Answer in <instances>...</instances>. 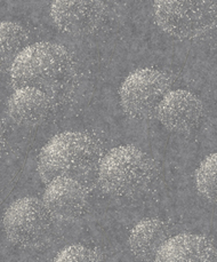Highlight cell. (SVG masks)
<instances>
[{
	"label": "cell",
	"mask_w": 217,
	"mask_h": 262,
	"mask_svg": "<svg viewBox=\"0 0 217 262\" xmlns=\"http://www.w3.org/2000/svg\"><path fill=\"white\" fill-rule=\"evenodd\" d=\"M14 89L35 87L54 102L75 78V63L70 52L60 43L39 41L28 45L9 69Z\"/></svg>",
	"instance_id": "1"
},
{
	"label": "cell",
	"mask_w": 217,
	"mask_h": 262,
	"mask_svg": "<svg viewBox=\"0 0 217 262\" xmlns=\"http://www.w3.org/2000/svg\"><path fill=\"white\" fill-rule=\"evenodd\" d=\"M102 158L98 141L84 132L67 130L55 135L43 145L38 157V174L46 184L59 177L78 180L88 188L98 182L99 165Z\"/></svg>",
	"instance_id": "2"
},
{
	"label": "cell",
	"mask_w": 217,
	"mask_h": 262,
	"mask_svg": "<svg viewBox=\"0 0 217 262\" xmlns=\"http://www.w3.org/2000/svg\"><path fill=\"white\" fill-rule=\"evenodd\" d=\"M154 177L152 159L135 145H119L101 158L98 184L104 192L133 197L150 186Z\"/></svg>",
	"instance_id": "3"
},
{
	"label": "cell",
	"mask_w": 217,
	"mask_h": 262,
	"mask_svg": "<svg viewBox=\"0 0 217 262\" xmlns=\"http://www.w3.org/2000/svg\"><path fill=\"white\" fill-rule=\"evenodd\" d=\"M153 15L161 30L178 39L205 35L216 24V3L206 0H157Z\"/></svg>",
	"instance_id": "4"
},
{
	"label": "cell",
	"mask_w": 217,
	"mask_h": 262,
	"mask_svg": "<svg viewBox=\"0 0 217 262\" xmlns=\"http://www.w3.org/2000/svg\"><path fill=\"white\" fill-rule=\"evenodd\" d=\"M171 85L170 76L163 71L150 68L135 70L120 87V103L129 117L152 118L163 96L171 91Z\"/></svg>",
	"instance_id": "5"
},
{
	"label": "cell",
	"mask_w": 217,
	"mask_h": 262,
	"mask_svg": "<svg viewBox=\"0 0 217 262\" xmlns=\"http://www.w3.org/2000/svg\"><path fill=\"white\" fill-rule=\"evenodd\" d=\"M53 216L45 203L37 197L13 202L4 215L7 238L20 246H37L51 235Z\"/></svg>",
	"instance_id": "6"
},
{
	"label": "cell",
	"mask_w": 217,
	"mask_h": 262,
	"mask_svg": "<svg viewBox=\"0 0 217 262\" xmlns=\"http://www.w3.org/2000/svg\"><path fill=\"white\" fill-rule=\"evenodd\" d=\"M88 188L78 180L59 177L47 183L42 202L53 219L75 221L84 214L88 206Z\"/></svg>",
	"instance_id": "7"
},
{
	"label": "cell",
	"mask_w": 217,
	"mask_h": 262,
	"mask_svg": "<svg viewBox=\"0 0 217 262\" xmlns=\"http://www.w3.org/2000/svg\"><path fill=\"white\" fill-rule=\"evenodd\" d=\"M104 15V4L94 0H57L51 7L53 22L69 35L94 32L103 22Z\"/></svg>",
	"instance_id": "8"
},
{
	"label": "cell",
	"mask_w": 217,
	"mask_h": 262,
	"mask_svg": "<svg viewBox=\"0 0 217 262\" xmlns=\"http://www.w3.org/2000/svg\"><path fill=\"white\" fill-rule=\"evenodd\" d=\"M204 115L201 100L186 90L170 91L157 106L154 117L172 132L186 133L199 124Z\"/></svg>",
	"instance_id": "9"
},
{
	"label": "cell",
	"mask_w": 217,
	"mask_h": 262,
	"mask_svg": "<svg viewBox=\"0 0 217 262\" xmlns=\"http://www.w3.org/2000/svg\"><path fill=\"white\" fill-rule=\"evenodd\" d=\"M54 102L35 87L16 89L9 96L6 104V115L14 126L32 128L45 123L50 117Z\"/></svg>",
	"instance_id": "10"
},
{
	"label": "cell",
	"mask_w": 217,
	"mask_h": 262,
	"mask_svg": "<svg viewBox=\"0 0 217 262\" xmlns=\"http://www.w3.org/2000/svg\"><path fill=\"white\" fill-rule=\"evenodd\" d=\"M158 262H210L216 261V249L206 236L183 232L170 237L158 250Z\"/></svg>",
	"instance_id": "11"
},
{
	"label": "cell",
	"mask_w": 217,
	"mask_h": 262,
	"mask_svg": "<svg viewBox=\"0 0 217 262\" xmlns=\"http://www.w3.org/2000/svg\"><path fill=\"white\" fill-rule=\"evenodd\" d=\"M168 238L170 229L165 222L158 219H144L130 231L128 244L130 251L138 259L151 260Z\"/></svg>",
	"instance_id": "12"
},
{
	"label": "cell",
	"mask_w": 217,
	"mask_h": 262,
	"mask_svg": "<svg viewBox=\"0 0 217 262\" xmlns=\"http://www.w3.org/2000/svg\"><path fill=\"white\" fill-rule=\"evenodd\" d=\"M29 36L21 24L0 21V71L11 69L17 55L28 46Z\"/></svg>",
	"instance_id": "13"
},
{
	"label": "cell",
	"mask_w": 217,
	"mask_h": 262,
	"mask_svg": "<svg viewBox=\"0 0 217 262\" xmlns=\"http://www.w3.org/2000/svg\"><path fill=\"white\" fill-rule=\"evenodd\" d=\"M217 155L211 154L204 159L196 171V186L202 197L210 202L216 200L217 195Z\"/></svg>",
	"instance_id": "14"
},
{
	"label": "cell",
	"mask_w": 217,
	"mask_h": 262,
	"mask_svg": "<svg viewBox=\"0 0 217 262\" xmlns=\"http://www.w3.org/2000/svg\"><path fill=\"white\" fill-rule=\"evenodd\" d=\"M104 259L105 256L102 254V252L89 249V247L80 244H74L63 247L57 253V255L54 258V261H103Z\"/></svg>",
	"instance_id": "15"
},
{
	"label": "cell",
	"mask_w": 217,
	"mask_h": 262,
	"mask_svg": "<svg viewBox=\"0 0 217 262\" xmlns=\"http://www.w3.org/2000/svg\"><path fill=\"white\" fill-rule=\"evenodd\" d=\"M5 148V128L2 119H0V155H2L3 150Z\"/></svg>",
	"instance_id": "16"
}]
</instances>
